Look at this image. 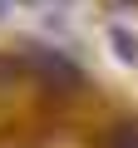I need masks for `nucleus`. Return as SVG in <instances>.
<instances>
[{
  "label": "nucleus",
  "instance_id": "nucleus-2",
  "mask_svg": "<svg viewBox=\"0 0 138 148\" xmlns=\"http://www.w3.org/2000/svg\"><path fill=\"white\" fill-rule=\"evenodd\" d=\"M113 45H118V59H138V40L128 30H113Z\"/></svg>",
  "mask_w": 138,
  "mask_h": 148
},
{
  "label": "nucleus",
  "instance_id": "nucleus-4",
  "mask_svg": "<svg viewBox=\"0 0 138 148\" xmlns=\"http://www.w3.org/2000/svg\"><path fill=\"white\" fill-rule=\"evenodd\" d=\"M15 74H20V64H15V59H0V89L15 84Z\"/></svg>",
  "mask_w": 138,
  "mask_h": 148
},
{
  "label": "nucleus",
  "instance_id": "nucleus-3",
  "mask_svg": "<svg viewBox=\"0 0 138 148\" xmlns=\"http://www.w3.org/2000/svg\"><path fill=\"white\" fill-rule=\"evenodd\" d=\"M113 148H138V128H133V123H123V128L113 133Z\"/></svg>",
  "mask_w": 138,
  "mask_h": 148
},
{
  "label": "nucleus",
  "instance_id": "nucleus-1",
  "mask_svg": "<svg viewBox=\"0 0 138 148\" xmlns=\"http://www.w3.org/2000/svg\"><path fill=\"white\" fill-rule=\"evenodd\" d=\"M30 64L44 74L49 84H64V89H79V69L69 64V59H59V54H49V49H35L30 54Z\"/></svg>",
  "mask_w": 138,
  "mask_h": 148
}]
</instances>
